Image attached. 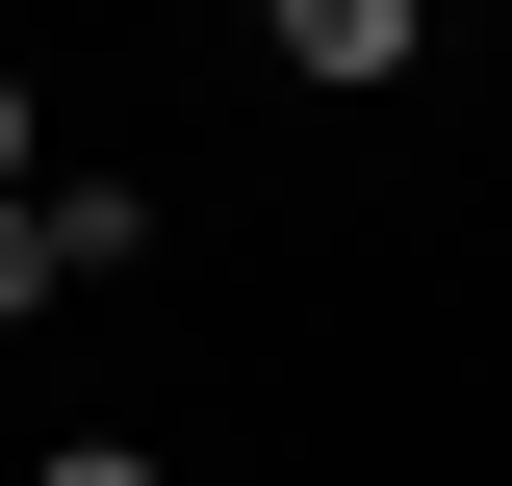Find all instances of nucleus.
<instances>
[{
  "mask_svg": "<svg viewBox=\"0 0 512 486\" xmlns=\"http://www.w3.org/2000/svg\"><path fill=\"white\" fill-rule=\"evenodd\" d=\"M282 77H410V0H282Z\"/></svg>",
  "mask_w": 512,
  "mask_h": 486,
  "instance_id": "obj_1",
  "label": "nucleus"
},
{
  "mask_svg": "<svg viewBox=\"0 0 512 486\" xmlns=\"http://www.w3.org/2000/svg\"><path fill=\"white\" fill-rule=\"evenodd\" d=\"M26 231H52V282H103V256H154V205L128 180H26Z\"/></svg>",
  "mask_w": 512,
  "mask_h": 486,
  "instance_id": "obj_2",
  "label": "nucleus"
},
{
  "mask_svg": "<svg viewBox=\"0 0 512 486\" xmlns=\"http://www.w3.org/2000/svg\"><path fill=\"white\" fill-rule=\"evenodd\" d=\"M26 486H154V435H77V461H26Z\"/></svg>",
  "mask_w": 512,
  "mask_h": 486,
  "instance_id": "obj_3",
  "label": "nucleus"
},
{
  "mask_svg": "<svg viewBox=\"0 0 512 486\" xmlns=\"http://www.w3.org/2000/svg\"><path fill=\"white\" fill-rule=\"evenodd\" d=\"M0 307H52V231H26V205H0Z\"/></svg>",
  "mask_w": 512,
  "mask_h": 486,
  "instance_id": "obj_4",
  "label": "nucleus"
},
{
  "mask_svg": "<svg viewBox=\"0 0 512 486\" xmlns=\"http://www.w3.org/2000/svg\"><path fill=\"white\" fill-rule=\"evenodd\" d=\"M0 205H26V77H0Z\"/></svg>",
  "mask_w": 512,
  "mask_h": 486,
  "instance_id": "obj_5",
  "label": "nucleus"
}]
</instances>
